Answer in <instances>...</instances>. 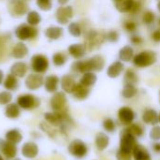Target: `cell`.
I'll list each match as a JSON object with an SVG mask.
<instances>
[{"mask_svg":"<svg viewBox=\"0 0 160 160\" xmlns=\"http://www.w3.org/2000/svg\"><path fill=\"white\" fill-rule=\"evenodd\" d=\"M105 60L101 55H94L90 59L85 61L78 60L74 62L71 66L72 70L78 73H86V72H95L100 71L104 68Z\"/></svg>","mask_w":160,"mask_h":160,"instance_id":"obj_1","label":"cell"},{"mask_svg":"<svg viewBox=\"0 0 160 160\" xmlns=\"http://www.w3.org/2000/svg\"><path fill=\"white\" fill-rule=\"evenodd\" d=\"M106 40V34L98 33L95 30H90L85 35L84 38V46L86 51H93L98 48L104 41Z\"/></svg>","mask_w":160,"mask_h":160,"instance_id":"obj_2","label":"cell"},{"mask_svg":"<svg viewBox=\"0 0 160 160\" xmlns=\"http://www.w3.org/2000/svg\"><path fill=\"white\" fill-rule=\"evenodd\" d=\"M157 62V54L153 51H143L133 57V63L136 67L146 68Z\"/></svg>","mask_w":160,"mask_h":160,"instance_id":"obj_3","label":"cell"},{"mask_svg":"<svg viewBox=\"0 0 160 160\" xmlns=\"http://www.w3.org/2000/svg\"><path fill=\"white\" fill-rule=\"evenodd\" d=\"M38 35V30L28 23H22L15 29V36L18 39L23 41L33 39Z\"/></svg>","mask_w":160,"mask_h":160,"instance_id":"obj_4","label":"cell"},{"mask_svg":"<svg viewBox=\"0 0 160 160\" xmlns=\"http://www.w3.org/2000/svg\"><path fill=\"white\" fill-rule=\"evenodd\" d=\"M17 104L23 110H34L40 105V99L34 95L24 94L20 95L17 98Z\"/></svg>","mask_w":160,"mask_h":160,"instance_id":"obj_5","label":"cell"},{"mask_svg":"<svg viewBox=\"0 0 160 160\" xmlns=\"http://www.w3.org/2000/svg\"><path fill=\"white\" fill-rule=\"evenodd\" d=\"M29 6L23 0H11L8 3V10L13 17H21L28 13Z\"/></svg>","mask_w":160,"mask_h":160,"instance_id":"obj_6","label":"cell"},{"mask_svg":"<svg viewBox=\"0 0 160 160\" xmlns=\"http://www.w3.org/2000/svg\"><path fill=\"white\" fill-rule=\"evenodd\" d=\"M31 67L36 73H44L49 68V59L44 54H34L31 58Z\"/></svg>","mask_w":160,"mask_h":160,"instance_id":"obj_7","label":"cell"},{"mask_svg":"<svg viewBox=\"0 0 160 160\" xmlns=\"http://www.w3.org/2000/svg\"><path fill=\"white\" fill-rule=\"evenodd\" d=\"M68 150L69 152V154L77 158H82L87 155L88 152V148L86 146V144L81 141V140H74L72 141L68 147Z\"/></svg>","mask_w":160,"mask_h":160,"instance_id":"obj_8","label":"cell"},{"mask_svg":"<svg viewBox=\"0 0 160 160\" xmlns=\"http://www.w3.org/2000/svg\"><path fill=\"white\" fill-rule=\"evenodd\" d=\"M67 96L64 92H55L51 98L50 105L53 112L67 111Z\"/></svg>","mask_w":160,"mask_h":160,"instance_id":"obj_9","label":"cell"},{"mask_svg":"<svg viewBox=\"0 0 160 160\" xmlns=\"http://www.w3.org/2000/svg\"><path fill=\"white\" fill-rule=\"evenodd\" d=\"M135 138L136 137L130 134L127 129L123 130L121 134V140H120V149L126 152L132 153L134 147L137 144Z\"/></svg>","mask_w":160,"mask_h":160,"instance_id":"obj_10","label":"cell"},{"mask_svg":"<svg viewBox=\"0 0 160 160\" xmlns=\"http://www.w3.org/2000/svg\"><path fill=\"white\" fill-rule=\"evenodd\" d=\"M73 17V8L70 6H62L56 9L55 19L60 24H67L69 20Z\"/></svg>","mask_w":160,"mask_h":160,"instance_id":"obj_11","label":"cell"},{"mask_svg":"<svg viewBox=\"0 0 160 160\" xmlns=\"http://www.w3.org/2000/svg\"><path fill=\"white\" fill-rule=\"evenodd\" d=\"M24 84L27 89L35 91V90L39 89L42 85H44V79L38 73L29 74L25 79Z\"/></svg>","mask_w":160,"mask_h":160,"instance_id":"obj_12","label":"cell"},{"mask_svg":"<svg viewBox=\"0 0 160 160\" xmlns=\"http://www.w3.org/2000/svg\"><path fill=\"white\" fill-rule=\"evenodd\" d=\"M38 152H39L38 146L34 142H27L22 147V155L29 159H33L37 158Z\"/></svg>","mask_w":160,"mask_h":160,"instance_id":"obj_13","label":"cell"},{"mask_svg":"<svg viewBox=\"0 0 160 160\" xmlns=\"http://www.w3.org/2000/svg\"><path fill=\"white\" fill-rule=\"evenodd\" d=\"M118 116L124 125H130L135 119V112L129 107H122L118 112Z\"/></svg>","mask_w":160,"mask_h":160,"instance_id":"obj_14","label":"cell"},{"mask_svg":"<svg viewBox=\"0 0 160 160\" xmlns=\"http://www.w3.org/2000/svg\"><path fill=\"white\" fill-rule=\"evenodd\" d=\"M60 82V79L55 75L47 76L44 80V88L48 93H55L57 92L58 85Z\"/></svg>","mask_w":160,"mask_h":160,"instance_id":"obj_15","label":"cell"},{"mask_svg":"<svg viewBox=\"0 0 160 160\" xmlns=\"http://www.w3.org/2000/svg\"><path fill=\"white\" fill-rule=\"evenodd\" d=\"M69 54L79 60L81 58H82L84 55H85V52H86V48L84 46V44H81V43H75V44H71L68 49Z\"/></svg>","mask_w":160,"mask_h":160,"instance_id":"obj_16","label":"cell"},{"mask_svg":"<svg viewBox=\"0 0 160 160\" xmlns=\"http://www.w3.org/2000/svg\"><path fill=\"white\" fill-rule=\"evenodd\" d=\"M60 82H61V87H62L63 91L66 93H68V94H72V92L77 84L75 82V79L71 75H64L61 78Z\"/></svg>","mask_w":160,"mask_h":160,"instance_id":"obj_17","label":"cell"},{"mask_svg":"<svg viewBox=\"0 0 160 160\" xmlns=\"http://www.w3.org/2000/svg\"><path fill=\"white\" fill-rule=\"evenodd\" d=\"M0 152L3 154V156L7 159H13V158H15V157L17 155L18 149H17L16 144L8 142L6 141Z\"/></svg>","mask_w":160,"mask_h":160,"instance_id":"obj_18","label":"cell"},{"mask_svg":"<svg viewBox=\"0 0 160 160\" xmlns=\"http://www.w3.org/2000/svg\"><path fill=\"white\" fill-rule=\"evenodd\" d=\"M132 155L135 160H152L148 150L141 144H136L132 151Z\"/></svg>","mask_w":160,"mask_h":160,"instance_id":"obj_19","label":"cell"},{"mask_svg":"<svg viewBox=\"0 0 160 160\" xmlns=\"http://www.w3.org/2000/svg\"><path fill=\"white\" fill-rule=\"evenodd\" d=\"M124 64L121 61H115L113 62L107 69V75L110 78H117L121 75V73L124 70Z\"/></svg>","mask_w":160,"mask_h":160,"instance_id":"obj_20","label":"cell"},{"mask_svg":"<svg viewBox=\"0 0 160 160\" xmlns=\"http://www.w3.org/2000/svg\"><path fill=\"white\" fill-rule=\"evenodd\" d=\"M89 94H90L89 87H86V86H84V85H82L81 83L76 84V86H75V88H74V90L72 92L73 97L78 100L86 99L88 98Z\"/></svg>","mask_w":160,"mask_h":160,"instance_id":"obj_21","label":"cell"},{"mask_svg":"<svg viewBox=\"0 0 160 160\" xmlns=\"http://www.w3.org/2000/svg\"><path fill=\"white\" fill-rule=\"evenodd\" d=\"M27 53H28V48L22 42H18L13 47L11 52V55L15 59H22L27 55Z\"/></svg>","mask_w":160,"mask_h":160,"instance_id":"obj_22","label":"cell"},{"mask_svg":"<svg viewBox=\"0 0 160 160\" xmlns=\"http://www.w3.org/2000/svg\"><path fill=\"white\" fill-rule=\"evenodd\" d=\"M27 72V66L24 62H16L10 68V73L17 78H22Z\"/></svg>","mask_w":160,"mask_h":160,"instance_id":"obj_23","label":"cell"},{"mask_svg":"<svg viewBox=\"0 0 160 160\" xmlns=\"http://www.w3.org/2000/svg\"><path fill=\"white\" fill-rule=\"evenodd\" d=\"M142 120L147 125H156L159 121V114L153 109H148L142 113Z\"/></svg>","mask_w":160,"mask_h":160,"instance_id":"obj_24","label":"cell"},{"mask_svg":"<svg viewBox=\"0 0 160 160\" xmlns=\"http://www.w3.org/2000/svg\"><path fill=\"white\" fill-rule=\"evenodd\" d=\"M21 114V108L17 103H9L6 105L5 115L9 119H17Z\"/></svg>","mask_w":160,"mask_h":160,"instance_id":"obj_25","label":"cell"},{"mask_svg":"<svg viewBox=\"0 0 160 160\" xmlns=\"http://www.w3.org/2000/svg\"><path fill=\"white\" fill-rule=\"evenodd\" d=\"M5 140L8 142L14 143V144H18L22 142V135L20 132L19 129L13 128L8 130L6 134H5Z\"/></svg>","mask_w":160,"mask_h":160,"instance_id":"obj_26","label":"cell"},{"mask_svg":"<svg viewBox=\"0 0 160 160\" xmlns=\"http://www.w3.org/2000/svg\"><path fill=\"white\" fill-rule=\"evenodd\" d=\"M96 146L99 151L105 150L110 144V138L103 132H98L96 136Z\"/></svg>","mask_w":160,"mask_h":160,"instance_id":"obj_27","label":"cell"},{"mask_svg":"<svg viewBox=\"0 0 160 160\" xmlns=\"http://www.w3.org/2000/svg\"><path fill=\"white\" fill-rule=\"evenodd\" d=\"M63 28L60 26H50L45 31V36L49 39L52 40H57L63 36Z\"/></svg>","mask_w":160,"mask_h":160,"instance_id":"obj_28","label":"cell"},{"mask_svg":"<svg viewBox=\"0 0 160 160\" xmlns=\"http://www.w3.org/2000/svg\"><path fill=\"white\" fill-rule=\"evenodd\" d=\"M113 2L118 11L122 13H126V12H130L135 0H115Z\"/></svg>","mask_w":160,"mask_h":160,"instance_id":"obj_29","label":"cell"},{"mask_svg":"<svg viewBox=\"0 0 160 160\" xmlns=\"http://www.w3.org/2000/svg\"><path fill=\"white\" fill-rule=\"evenodd\" d=\"M3 85L5 87V89H7L8 91H15L17 90L18 86H19V82L16 76L12 75L11 73L7 75L6 79L4 80Z\"/></svg>","mask_w":160,"mask_h":160,"instance_id":"obj_30","label":"cell"},{"mask_svg":"<svg viewBox=\"0 0 160 160\" xmlns=\"http://www.w3.org/2000/svg\"><path fill=\"white\" fill-rule=\"evenodd\" d=\"M133 57H134V51L128 45L123 47L119 52V58L123 62H129L130 60H133Z\"/></svg>","mask_w":160,"mask_h":160,"instance_id":"obj_31","label":"cell"},{"mask_svg":"<svg viewBox=\"0 0 160 160\" xmlns=\"http://www.w3.org/2000/svg\"><path fill=\"white\" fill-rule=\"evenodd\" d=\"M97 82V75L94 72H86L83 73L82 77L80 80V83L86 86V87H91L93 86Z\"/></svg>","mask_w":160,"mask_h":160,"instance_id":"obj_32","label":"cell"},{"mask_svg":"<svg viewBox=\"0 0 160 160\" xmlns=\"http://www.w3.org/2000/svg\"><path fill=\"white\" fill-rule=\"evenodd\" d=\"M26 22H27L28 24H30L32 26H36V25H38V24L40 23V22H41V16L36 10L28 11V13L26 15Z\"/></svg>","mask_w":160,"mask_h":160,"instance_id":"obj_33","label":"cell"},{"mask_svg":"<svg viewBox=\"0 0 160 160\" xmlns=\"http://www.w3.org/2000/svg\"><path fill=\"white\" fill-rule=\"evenodd\" d=\"M139 81V78L136 74V72L131 69V68H128L126 73H125V76H124V82H125V84H136Z\"/></svg>","mask_w":160,"mask_h":160,"instance_id":"obj_34","label":"cell"},{"mask_svg":"<svg viewBox=\"0 0 160 160\" xmlns=\"http://www.w3.org/2000/svg\"><path fill=\"white\" fill-rule=\"evenodd\" d=\"M138 93V89L134 84H125L122 90V96L125 98H132Z\"/></svg>","mask_w":160,"mask_h":160,"instance_id":"obj_35","label":"cell"},{"mask_svg":"<svg viewBox=\"0 0 160 160\" xmlns=\"http://www.w3.org/2000/svg\"><path fill=\"white\" fill-rule=\"evenodd\" d=\"M68 61V56L63 52H56L52 55V63L56 67H62Z\"/></svg>","mask_w":160,"mask_h":160,"instance_id":"obj_36","label":"cell"},{"mask_svg":"<svg viewBox=\"0 0 160 160\" xmlns=\"http://www.w3.org/2000/svg\"><path fill=\"white\" fill-rule=\"evenodd\" d=\"M127 130L130 134H132L134 137H142L143 135V128L140 125H138V124H132V125H130L127 128Z\"/></svg>","mask_w":160,"mask_h":160,"instance_id":"obj_37","label":"cell"},{"mask_svg":"<svg viewBox=\"0 0 160 160\" xmlns=\"http://www.w3.org/2000/svg\"><path fill=\"white\" fill-rule=\"evenodd\" d=\"M68 32L70 35H72L73 37H80L82 35V29H81V26L79 25L78 22H70L69 25H68Z\"/></svg>","mask_w":160,"mask_h":160,"instance_id":"obj_38","label":"cell"},{"mask_svg":"<svg viewBox=\"0 0 160 160\" xmlns=\"http://www.w3.org/2000/svg\"><path fill=\"white\" fill-rule=\"evenodd\" d=\"M12 100V94L9 91H3L0 93V105H8Z\"/></svg>","mask_w":160,"mask_h":160,"instance_id":"obj_39","label":"cell"},{"mask_svg":"<svg viewBox=\"0 0 160 160\" xmlns=\"http://www.w3.org/2000/svg\"><path fill=\"white\" fill-rule=\"evenodd\" d=\"M37 6L41 10L49 11L52 7V0H37Z\"/></svg>","mask_w":160,"mask_h":160,"instance_id":"obj_40","label":"cell"},{"mask_svg":"<svg viewBox=\"0 0 160 160\" xmlns=\"http://www.w3.org/2000/svg\"><path fill=\"white\" fill-rule=\"evenodd\" d=\"M156 19V15L153 11L151 10H147L143 13L142 15V22L145 23V24H151L152 22H154Z\"/></svg>","mask_w":160,"mask_h":160,"instance_id":"obj_41","label":"cell"},{"mask_svg":"<svg viewBox=\"0 0 160 160\" xmlns=\"http://www.w3.org/2000/svg\"><path fill=\"white\" fill-rule=\"evenodd\" d=\"M116 159L117 160H132V153L123 151L119 149L116 153Z\"/></svg>","mask_w":160,"mask_h":160,"instance_id":"obj_42","label":"cell"},{"mask_svg":"<svg viewBox=\"0 0 160 160\" xmlns=\"http://www.w3.org/2000/svg\"><path fill=\"white\" fill-rule=\"evenodd\" d=\"M103 128L106 131L108 132H113L115 130V124L112 119L107 118L103 122Z\"/></svg>","mask_w":160,"mask_h":160,"instance_id":"obj_43","label":"cell"},{"mask_svg":"<svg viewBox=\"0 0 160 160\" xmlns=\"http://www.w3.org/2000/svg\"><path fill=\"white\" fill-rule=\"evenodd\" d=\"M150 138L153 141H159L160 140V127L159 126H155L151 132H150Z\"/></svg>","mask_w":160,"mask_h":160,"instance_id":"obj_44","label":"cell"},{"mask_svg":"<svg viewBox=\"0 0 160 160\" xmlns=\"http://www.w3.org/2000/svg\"><path fill=\"white\" fill-rule=\"evenodd\" d=\"M106 39L110 42H116L119 39V34L117 31H110L106 34Z\"/></svg>","mask_w":160,"mask_h":160,"instance_id":"obj_45","label":"cell"},{"mask_svg":"<svg viewBox=\"0 0 160 160\" xmlns=\"http://www.w3.org/2000/svg\"><path fill=\"white\" fill-rule=\"evenodd\" d=\"M141 9H142V3L140 1H135L131 10H130V13L132 15H135V14L139 13L141 11Z\"/></svg>","mask_w":160,"mask_h":160,"instance_id":"obj_46","label":"cell"},{"mask_svg":"<svg viewBox=\"0 0 160 160\" xmlns=\"http://www.w3.org/2000/svg\"><path fill=\"white\" fill-rule=\"evenodd\" d=\"M124 26L128 32H134L137 29V24L134 22H126Z\"/></svg>","mask_w":160,"mask_h":160,"instance_id":"obj_47","label":"cell"},{"mask_svg":"<svg viewBox=\"0 0 160 160\" xmlns=\"http://www.w3.org/2000/svg\"><path fill=\"white\" fill-rule=\"evenodd\" d=\"M130 41L134 45H141L142 43V38L140 36H135L134 35V36H132L130 38Z\"/></svg>","mask_w":160,"mask_h":160,"instance_id":"obj_48","label":"cell"},{"mask_svg":"<svg viewBox=\"0 0 160 160\" xmlns=\"http://www.w3.org/2000/svg\"><path fill=\"white\" fill-rule=\"evenodd\" d=\"M152 38H153L156 42H160V29L156 30V31L153 33Z\"/></svg>","mask_w":160,"mask_h":160,"instance_id":"obj_49","label":"cell"},{"mask_svg":"<svg viewBox=\"0 0 160 160\" xmlns=\"http://www.w3.org/2000/svg\"><path fill=\"white\" fill-rule=\"evenodd\" d=\"M153 149H154L155 152L160 153V143H156V144H154V145H153Z\"/></svg>","mask_w":160,"mask_h":160,"instance_id":"obj_50","label":"cell"},{"mask_svg":"<svg viewBox=\"0 0 160 160\" xmlns=\"http://www.w3.org/2000/svg\"><path fill=\"white\" fill-rule=\"evenodd\" d=\"M4 82V73L3 71L0 69V84H2Z\"/></svg>","mask_w":160,"mask_h":160,"instance_id":"obj_51","label":"cell"},{"mask_svg":"<svg viewBox=\"0 0 160 160\" xmlns=\"http://www.w3.org/2000/svg\"><path fill=\"white\" fill-rule=\"evenodd\" d=\"M58 1V3L61 5V6H64V5H66L69 0H57Z\"/></svg>","mask_w":160,"mask_h":160,"instance_id":"obj_52","label":"cell"},{"mask_svg":"<svg viewBox=\"0 0 160 160\" xmlns=\"http://www.w3.org/2000/svg\"><path fill=\"white\" fill-rule=\"evenodd\" d=\"M5 142H6V140H3V139L0 138V151H1V149H2V147H3V145H4V143H5Z\"/></svg>","mask_w":160,"mask_h":160,"instance_id":"obj_53","label":"cell"},{"mask_svg":"<svg viewBox=\"0 0 160 160\" xmlns=\"http://www.w3.org/2000/svg\"><path fill=\"white\" fill-rule=\"evenodd\" d=\"M158 10H159L160 12V1L158 2Z\"/></svg>","mask_w":160,"mask_h":160,"instance_id":"obj_54","label":"cell"},{"mask_svg":"<svg viewBox=\"0 0 160 160\" xmlns=\"http://www.w3.org/2000/svg\"><path fill=\"white\" fill-rule=\"evenodd\" d=\"M0 160H5L4 159V158L2 157V155H1V154H0Z\"/></svg>","mask_w":160,"mask_h":160,"instance_id":"obj_55","label":"cell"},{"mask_svg":"<svg viewBox=\"0 0 160 160\" xmlns=\"http://www.w3.org/2000/svg\"><path fill=\"white\" fill-rule=\"evenodd\" d=\"M12 160H22V159H21V158H13Z\"/></svg>","mask_w":160,"mask_h":160,"instance_id":"obj_56","label":"cell"},{"mask_svg":"<svg viewBox=\"0 0 160 160\" xmlns=\"http://www.w3.org/2000/svg\"><path fill=\"white\" fill-rule=\"evenodd\" d=\"M158 24H159V26H160V18H159V20H158Z\"/></svg>","mask_w":160,"mask_h":160,"instance_id":"obj_57","label":"cell"},{"mask_svg":"<svg viewBox=\"0 0 160 160\" xmlns=\"http://www.w3.org/2000/svg\"><path fill=\"white\" fill-rule=\"evenodd\" d=\"M159 122H160V113H159Z\"/></svg>","mask_w":160,"mask_h":160,"instance_id":"obj_58","label":"cell"},{"mask_svg":"<svg viewBox=\"0 0 160 160\" xmlns=\"http://www.w3.org/2000/svg\"><path fill=\"white\" fill-rule=\"evenodd\" d=\"M159 100H160V92H159Z\"/></svg>","mask_w":160,"mask_h":160,"instance_id":"obj_59","label":"cell"},{"mask_svg":"<svg viewBox=\"0 0 160 160\" xmlns=\"http://www.w3.org/2000/svg\"><path fill=\"white\" fill-rule=\"evenodd\" d=\"M113 1H115V0H113Z\"/></svg>","mask_w":160,"mask_h":160,"instance_id":"obj_60","label":"cell"},{"mask_svg":"<svg viewBox=\"0 0 160 160\" xmlns=\"http://www.w3.org/2000/svg\"><path fill=\"white\" fill-rule=\"evenodd\" d=\"M23 1H25V0H23Z\"/></svg>","mask_w":160,"mask_h":160,"instance_id":"obj_61","label":"cell"}]
</instances>
